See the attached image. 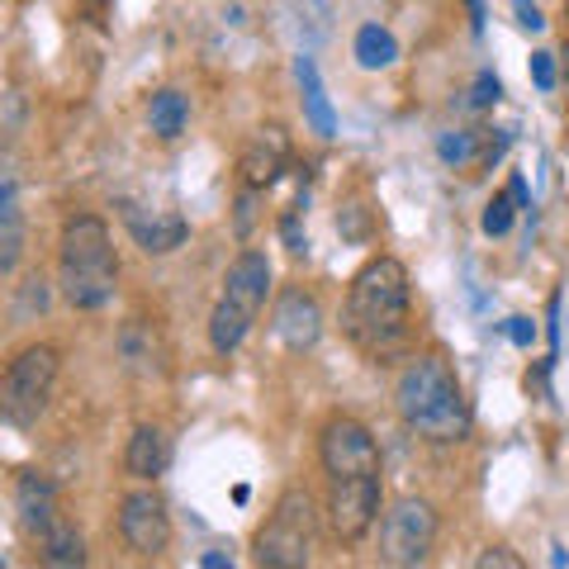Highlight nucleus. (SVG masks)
Instances as JSON below:
<instances>
[{
    "label": "nucleus",
    "instance_id": "obj_1",
    "mask_svg": "<svg viewBox=\"0 0 569 569\" xmlns=\"http://www.w3.org/2000/svg\"><path fill=\"white\" fill-rule=\"evenodd\" d=\"M408 318H413V284H408L403 261L370 257L351 276L342 332L366 356H395L408 342Z\"/></svg>",
    "mask_w": 569,
    "mask_h": 569
},
{
    "label": "nucleus",
    "instance_id": "obj_2",
    "mask_svg": "<svg viewBox=\"0 0 569 569\" xmlns=\"http://www.w3.org/2000/svg\"><path fill=\"white\" fill-rule=\"evenodd\" d=\"M395 413L413 437L432 441V447H451V441L470 437V403L460 389L447 356L422 351L413 356L399 380H395Z\"/></svg>",
    "mask_w": 569,
    "mask_h": 569
},
{
    "label": "nucleus",
    "instance_id": "obj_3",
    "mask_svg": "<svg viewBox=\"0 0 569 569\" xmlns=\"http://www.w3.org/2000/svg\"><path fill=\"white\" fill-rule=\"evenodd\" d=\"M58 290L71 309L100 313L119 295V257L110 223L96 213H77L62 228V252H58Z\"/></svg>",
    "mask_w": 569,
    "mask_h": 569
},
{
    "label": "nucleus",
    "instance_id": "obj_4",
    "mask_svg": "<svg viewBox=\"0 0 569 569\" xmlns=\"http://www.w3.org/2000/svg\"><path fill=\"white\" fill-rule=\"evenodd\" d=\"M266 299H271V257L257 252V247H247V252H238L233 266H228L223 295H219V305H213V313H209V342H213V351L233 356L247 342L252 323L261 318Z\"/></svg>",
    "mask_w": 569,
    "mask_h": 569
},
{
    "label": "nucleus",
    "instance_id": "obj_5",
    "mask_svg": "<svg viewBox=\"0 0 569 569\" xmlns=\"http://www.w3.org/2000/svg\"><path fill=\"white\" fill-rule=\"evenodd\" d=\"M313 527H318V512H313L309 489H299V485L284 489L276 498L271 518L252 537V560L261 569H305L313 556Z\"/></svg>",
    "mask_w": 569,
    "mask_h": 569
},
{
    "label": "nucleus",
    "instance_id": "obj_6",
    "mask_svg": "<svg viewBox=\"0 0 569 569\" xmlns=\"http://www.w3.org/2000/svg\"><path fill=\"white\" fill-rule=\"evenodd\" d=\"M58 370H62V356L48 342L14 351V361L6 366V385H0V413H6L10 427H33L43 418L52 385H58Z\"/></svg>",
    "mask_w": 569,
    "mask_h": 569
},
{
    "label": "nucleus",
    "instance_id": "obj_7",
    "mask_svg": "<svg viewBox=\"0 0 569 569\" xmlns=\"http://www.w3.org/2000/svg\"><path fill=\"white\" fill-rule=\"evenodd\" d=\"M437 546V508L427 498H395L380 518V560L395 569L427 565Z\"/></svg>",
    "mask_w": 569,
    "mask_h": 569
},
{
    "label": "nucleus",
    "instance_id": "obj_8",
    "mask_svg": "<svg viewBox=\"0 0 569 569\" xmlns=\"http://www.w3.org/2000/svg\"><path fill=\"white\" fill-rule=\"evenodd\" d=\"M380 475H332L328 479V522H332V537L337 541H366L380 522Z\"/></svg>",
    "mask_w": 569,
    "mask_h": 569
},
{
    "label": "nucleus",
    "instance_id": "obj_9",
    "mask_svg": "<svg viewBox=\"0 0 569 569\" xmlns=\"http://www.w3.org/2000/svg\"><path fill=\"white\" fill-rule=\"evenodd\" d=\"M119 537L138 560H162L171 550V512L157 489H133L119 503Z\"/></svg>",
    "mask_w": 569,
    "mask_h": 569
},
{
    "label": "nucleus",
    "instance_id": "obj_10",
    "mask_svg": "<svg viewBox=\"0 0 569 569\" xmlns=\"http://www.w3.org/2000/svg\"><path fill=\"white\" fill-rule=\"evenodd\" d=\"M318 460L323 475H380V441L366 422L356 418H332L318 437Z\"/></svg>",
    "mask_w": 569,
    "mask_h": 569
},
{
    "label": "nucleus",
    "instance_id": "obj_11",
    "mask_svg": "<svg viewBox=\"0 0 569 569\" xmlns=\"http://www.w3.org/2000/svg\"><path fill=\"white\" fill-rule=\"evenodd\" d=\"M271 332L280 337V347L290 351H313L318 337H323V309L309 290L290 284L280 299H276V313H271Z\"/></svg>",
    "mask_w": 569,
    "mask_h": 569
},
{
    "label": "nucleus",
    "instance_id": "obj_12",
    "mask_svg": "<svg viewBox=\"0 0 569 569\" xmlns=\"http://www.w3.org/2000/svg\"><path fill=\"white\" fill-rule=\"evenodd\" d=\"M119 213H123L129 233L138 238V247L148 257H167V252H176V247L190 238V223L181 219V213H171V209H142L133 200H123Z\"/></svg>",
    "mask_w": 569,
    "mask_h": 569
},
{
    "label": "nucleus",
    "instance_id": "obj_13",
    "mask_svg": "<svg viewBox=\"0 0 569 569\" xmlns=\"http://www.w3.org/2000/svg\"><path fill=\"white\" fill-rule=\"evenodd\" d=\"M14 518H20V527L39 541L43 531L62 518L58 485H52L48 475H39V470H24L20 479H14Z\"/></svg>",
    "mask_w": 569,
    "mask_h": 569
},
{
    "label": "nucleus",
    "instance_id": "obj_14",
    "mask_svg": "<svg viewBox=\"0 0 569 569\" xmlns=\"http://www.w3.org/2000/svg\"><path fill=\"white\" fill-rule=\"evenodd\" d=\"M114 347H119L123 370H133V376H167V342H162V332H157V323H148V318L119 323Z\"/></svg>",
    "mask_w": 569,
    "mask_h": 569
},
{
    "label": "nucleus",
    "instance_id": "obj_15",
    "mask_svg": "<svg viewBox=\"0 0 569 569\" xmlns=\"http://www.w3.org/2000/svg\"><path fill=\"white\" fill-rule=\"evenodd\" d=\"M171 466V437L157 422H138L129 447H123V475L138 479V485H157Z\"/></svg>",
    "mask_w": 569,
    "mask_h": 569
},
{
    "label": "nucleus",
    "instance_id": "obj_16",
    "mask_svg": "<svg viewBox=\"0 0 569 569\" xmlns=\"http://www.w3.org/2000/svg\"><path fill=\"white\" fill-rule=\"evenodd\" d=\"M284 133L280 129H261L252 142H247V152H242V186H257V190H266L280 176V167H284Z\"/></svg>",
    "mask_w": 569,
    "mask_h": 569
},
{
    "label": "nucleus",
    "instance_id": "obj_17",
    "mask_svg": "<svg viewBox=\"0 0 569 569\" xmlns=\"http://www.w3.org/2000/svg\"><path fill=\"white\" fill-rule=\"evenodd\" d=\"M24 257V213H20V194H14V181L6 176V194H0V276H14Z\"/></svg>",
    "mask_w": 569,
    "mask_h": 569
},
{
    "label": "nucleus",
    "instance_id": "obj_18",
    "mask_svg": "<svg viewBox=\"0 0 569 569\" xmlns=\"http://www.w3.org/2000/svg\"><path fill=\"white\" fill-rule=\"evenodd\" d=\"M39 556H43V565H52V569H77V565H86V537L77 527H71L67 518H58L52 522L43 537H39Z\"/></svg>",
    "mask_w": 569,
    "mask_h": 569
},
{
    "label": "nucleus",
    "instance_id": "obj_19",
    "mask_svg": "<svg viewBox=\"0 0 569 569\" xmlns=\"http://www.w3.org/2000/svg\"><path fill=\"white\" fill-rule=\"evenodd\" d=\"M148 123H152V133L162 142H176L186 133V123H190V100L181 91H157L152 104H148Z\"/></svg>",
    "mask_w": 569,
    "mask_h": 569
},
{
    "label": "nucleus",
    "instance_id": "obj_20",
    "mask_svg": "<svg viewBox=\"0 0 569 569\" xmlns=\"http://www.w3.org/2000/svg\"><path fill=\"white\" fill-rule=\"evenodd\" d=\"M395 58H399V43H395V33H389V29L366 24L361 33H356V62H361L366 71L395 67Z\"/></svg>",
    "mask_w": 569,
    "mask_h": 569
},
{
    "label": "nucleus",
    "instance_id": "obj_21",
    "mask_svg": "<svg viewBox=\"0 0 569 569\" xmlns=\"http://www.w3.org/2000/svg\"><path fill=\"white\" fill-rule=\"evenodd\" d=\"M299 81H305V100H309V114L318 123V133H332V110L323 100V86H318V71L309 58H299Z\"/></svg>",
    "mask_w": 569,
    "mask_h": 569
},
{
    "label": "nucleus",
    "instance_id": "obj_22",
    "mask_svg": "<svg viewBox=\"0 0 569 569\" xmlns=\"http://www.w3.org/2000/svg\"><path fill=\"white\" fill-rule=\"evenodd\" d=\"M518 204H522V194L518 190H503V194H493V200L485 204V233L489 238H503L508 228H512V213H518Z\"/></svg>",
    "mask_w": 569,
    "mask_h": 569
},
{
    "label": "nucleus",
    "instance_id": "obj_23",
    "mask_svg": "<svg viewBox=\"0 0 569 569\" xmlns=\"http://www.w3.org/2000/svg\"><path fill=\"white\" fill-rule=\"evenodd\" d=\"M48 309V280L43 276H29L24 284H14V318H33V313H43Z\"/></svg>",
    "mask_w": 569,
    "mask_h": 569
},
{
    "label": "nucleus",
    "instance_id": "obj_24",
    "mask_svg": "<svg viewBox=\"0 0 569 569\" xmlns=\"http://www.w3.org/2000/svg\"><path fill=\"white\" fill-rule=\"evenodd\" d=\"M437 152H441V162H451V167H470V157H475V133H466V129L441 133Z\"/></svg>",
    "mask_w": 569,
    "mask_h": 569
},
{
    "label": "nucleus",
    "instance_id": "obj_25",
    "mask_svg": "<svg viewBox=\"0 0 569 569\" xmlns=\"http://www.w3.org/2000/svg\"><path fill=\"white\" fill-rule=\"evenodd\" d=\"M257 200H261L257 186H238V238L242 242L252 238V228H257Z\"/></svg>",
    "mask_w": 569,
    "mask_h": 569
},
{
    "label": "nucleus",
    "instance_id": "obj_26",
    "mask_svg": "<svg viewBox=\"0 0 569 569\" xmlns=\"http://www.w3.org/2000/svg\"><path fill=\"white\" fill-rule=\"evenodd\" d=\"M475 569H522V556H512L508 546H489L485 556L475 560Z\"/></svg>",
    "mask_w": 569,
    "mask_h": 569
},
{
    "label": "nucleus",
    "instance_id": "obj_27",
    "mask_svg": "<svg viewBox=\"0 0 569 569\" xmlns=\"http://www.w3.org/2000/svg\"><path fill=\"white\" fill-rule=\"evenodd\" d=\"M337 228H342L347 238H366L370 228H366V204H347L342 213H337Z\"/></svg>",
    "mask_w": 569,
    "mask_h": 569
},
{
    "label": "nucleus",
    "instance_id": "obj_28",
    "mask_svg": "<svg viewBox=\"0 0 569 569\" xmlns=\"http://www.w3.org/2000/svg\"><path fill=\"white\" fill-rule=\"evenodd\" d=\"M531 81H537V91H556V62H550V52L531 58Z\"/></svg>",
    "mask_w": 569,
    "mask_h": 569
},
{
    "label": "nucleus",
    "instance_id": "obj_29",
    "mask_svg": "<svg viewBox=\"0 0 569 569\" xmlns=\"http://www.w3.org/2000/svg\"><path fill=\"white\" fill-rule=\"evenodd\" d=\"M512 10H518V24L527 29V33H541L546 29V20H541V10L531 6V0H512Z\"/></svg>",
    "mask_w": 569,
    "mask_h": 569
},
{
    "label": "nucleus",
    "instance_id": "obj_30",
    "mask_svg": "<svg viewBox=\"0 0 569 569\" xmlns=\"http://www.w3.org/2000/svg\"><path fill=\"white\" fill-rule=\"evenodd\" d=\"M498 96H503V86H498V77H479L475 81V104L485 110V104H493Z\"/></svg>",
    "mask_w": 569,
    "mask_h": 569
},
{
    "label": "nucleus",
    "instance_id": "obj_31",
    "mask_svg": "<svg viewBox=\"0 0 569 569\" xmlns=\"http://www.w3.org/2000/svg\"><path fill=\"white\" fill-rule=\"evenodd\" d=\"M508 332H512V342H518V347H527L531 337H537V328H531L527 318H512V328H508Z\"/></svg>",
    "mask_w": 569,
    "mask_h": 569
},
{
    "label": "nucleus",
    "instance_id": "obj_32",
    "mask_svg": "<svg viewBox=\"0 0 569 569\" xmlns=\"http://www.w3.org/2000/svg\"><path fill=\"white\" fill-rule=\"evenodd\" d=\"M204 569H223V565H233V560H228V556H219V550H209V556L200 560Z\"/></svg>",
    "mask_w": 569,
    "mask_h": 569
},
{
    "label": "nucleus",
    "instance_id": "obj_33",
    "mask_svg": "<svg viewBox=\"0 0 569 569\" xmlns=\"http://www.w3.org/2000/svg\"><path fill=\"white\" fill-rule=\"evenodd\" d=\"M470 10H475V14H479V0H470Z\"/></svg>",
    "mask_w": 569,
    "mask_h": 569
},
{
    "label": "nucleus",
    "instance_id": "obj_34",
    "mask_svg": "<svg viewBox=\"0 0 569 569\" xmlns=\"http://www.w3.org/2000/svg\"><path fill=\"white\" fill-rule=\"evenodd\" d=\"M565 14H569V6H565Z\"/></svg>",
    "mask_w": 569,
    "mask_h": 569
}]
</instances>
